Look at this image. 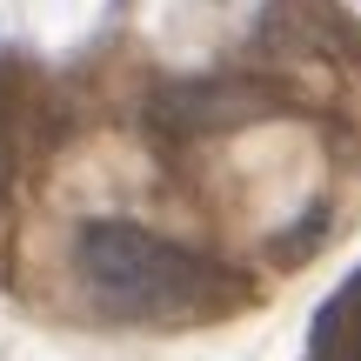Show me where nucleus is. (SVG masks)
Segmentation results:
<instances>
[{"label": "nucleus", "instance_id": "obj_3", "mask_svg": "<svg viewBox=\"0 0 361 361\" xmlns=\"http://www.w3.org/2000/svg\"><path fill=\"white\" fill-rule=\"evenodd\" d=\"M301 361H361V268L314 308L308 355H301Z\"/></svg>", "mask_w": 361, "mask_h": 361}, {"label": "nucleus", "instance_id": "obj_1", "mask_svg": "<svg viewBox=\"0 0 361 361\" xmlns=\"http://www.w3.org/2000/svg\"><path fill=\"white\" fill-rule=\"evenodd\" d=\"M74 261L87 295L101 301V314L114 322H141V328H174V322H207V314H228L241 301L234 274L221 261L194 255L180 241H161L141 221H87L74 234Z\"/></svg>", "mask_w": 361, "mask_h": 361}, {"label": "nucleus", "instance_id": "obj_2", "mask_svg": "<svg viewBox=\"0 0 361 361\" xmlns=\"http://www.w3.org/2000/svg\"><path fill=\"white\" fill-rule=\"evenodd\" d=\"M281 94L255 74H201V80H174L154 94V128L174 141H207V134H234L255 121L281 114Z\"/></svg>", "mask_w": 361, "mask_h": 361}, {"label": "nucleus", "instance_id": "obj_4", "mask_svg": "<svg viewBox=\"0 0 361 361\" xmlns=\"http://www.w3.org/2000/svg\"><path fill=\"white\" fill-rule=\"evenodd\" d=\"M7 54H0V214H7V194H13V180H20V94L7 87Z\"/></svg>", "mask_w": 361, "mask_h": 361}]
</instances>
